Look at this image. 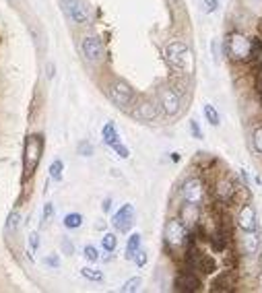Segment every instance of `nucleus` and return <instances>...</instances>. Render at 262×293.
<instances>
[{
	"label": "nucleus",
	"instance_id": "10",
	"mask_svg": "<svg viewBox=\"0 0 262 293\" xmlns=\"http://www.w3.org/2000/svg\"><path fill=\"white\" fill-rule=\"evenodd\" d=\"M182 196H184V203H192V205H203V196H205V188H203V182L198 178H188L182 186Z\"/></svg>",
	"mask_w": 262,
	"mask_h": 293
},
{
	"label": "nucleus",
	"instance_id": "6",
	"mask_svg": "<svg viewBox=\"0 0 262 293\" xmlns=\"http://www.w3.org/2000/svg\"><path fill=\"white\" fill-rule=\"evenodd\" d=\"M80 52H83L87 62L97 64V62H102V60H104L105 50H104V44H102V39H99V37L85 35L83 39H80Z\"/></svg>",
	"mask_w": 262,
	"mask_h": 293
},
{
	"label": "nucleus",
	"instance_id": "33",
	"mask_svg": "<svg viewBox=\"0 0 262 293\" xmlns=\"http://www.w3.org/2000/svg\"><path fill=\"white\" fill-rule=\"evenodd\" d=\"M203 4H205V13H215L219 6V0H203Z\"/></svg>",
	"mask_w": 262,
	"mask_h": 293
},
{
	"label": "nucleus",
	"instance_id": "25",
	"mask_svg": "<svg viewBox=\"0 0 262 293\" xmlns=\"http://www.w3.org/2000/svg\"><path fill=\"white\" fill-rule=\"evenodd\" d=\"M140 277H132V279H128L126 283H124V287H122V293H134V291H138L140 289Z\"/></svg>",
	"mask_w": 262,
	"mask_h": 293
},
{
	"label": "nucleus",
	"instance_id": "17",
	"mask_svg": "<svg viewBox=\"0 0 262 293\" xmlns=\"http://www.w3.org/2000/svg\"><path fill=\"white\" fill-rule=\"evenodd\" d=\"M236 279L231 277V272H221V275L213 281V291H234Z\"/></svg>",
	"mask_w": 262,
	"mask_h": 293
},
{
	"label": "nucleus",
	"instance_id": "20",
	"mask_svg": "<svg viewBox=\"0 0 262 293\" xmlns=\"http://www.w3.org/2000/svg\"><path fill=\"white\" fill-rule=\"evenodd\" d=\"M80 277L87 279V281H93V283H102L104 281V272L97 270L95 266H85V268H80Z\"/></svg>",
	"mask_w": 262,
	"mask_h": 293
},
{
	"label": "nucleus",
	"instance_id": "21",
	"mask_svg": "<svg viewBox=\"0 0 262 293\" xmlns=\"http://www.w3.org/2000/svg\"><path fill=\"white\" fill-rule=\"evenodd\" d=\"M203 112H205V118H207V122H209L210 126H219V124H221V118H219V112L215 109V106L207 104V106L203 107Z\"/></svg>",
	"mask_w": 262,
	"mask_h": 293
},
{
	"label": "nucleus",
	"instance_id": "11",
	"mask_svg": "<svg viewBox=\"0 0 262 293\" xmlns=\"http://www.w3.org/2000/svg\"><path fill=\"white\" fill-rule=\"evenodd\" d=\"M62 4L75 23H85L89 19V6L85 0H62Z\"/></svg>",
	"mask_w": 262,
	"mask_h": 293
},
{
	"label": "nucleus",
	"instance_id": "22",
	"mask_svg": "<svg viewBox=\"0 0 262 293\" xmlns=\"http://www.w3.org/2000/svg\"><path fill=\"white\" fill-rule=\"evenodd\" d=\"M80 225H83V215L80 213H68L64 217V227L66 229H79Z\"/></svg>",
	"mask_w": 262,
	"mask_h": 293
},
{
	"label": "nucleus",
	"instance_id": "13",
	"mask_svg": "<svg viewBox=\"0 0 262 293\" xmlns=\"http://www.w3.org/2000/svg\"><path fill=\"white\" fill-rule=\"evenodd\" d=\"M234 196H236V184L229 178H221L215 186V198L221 205H227L234 200Z\"/></svg>",
	"mask_w": 262,
	"mask_h": 293
},
{
	"label": "nucleus",
	"instance_id": "34",
	"mask_svg": "<svg viewBox=\"0 0 262 293\" xmlns=\"http://www.w3.org/2000/svg\"><path fill=\"white\" fill-rule=\"evenodd\" d=\"M134 262H136V266H145L147 265V252L145 250H138L136 256H134Z\"/></svg>",
	"mask_w": 262,
	"mask_h": 293
},
{
	"label": "nucleus",
	"instance_id": "16",
	"mask_svg": "<svg viewBox=\"0 0 262 293\" xmlns=\"http://www.w3.org/2000/svg\"><path fill=\"white\" fill-rule=\"evenodd\" d=\"M134 116L138 120H143V122H151V120H155L159 116V107L153 104V102H143L138 107H136V112Z\"/></svg>",
	"mask_w": 262,
	"mask_h": 293
},
{
	"label": "nucleus",
	"instance_id": "31",
	"mask_svg": "<svg viewBox=\"0 0 262 293\" xmlns=\"http://www.w3.org/2000/svg\"><path fill=\"white\" fill-rule=\"evenodd\" d=\"M112 149L118 153V157H120V159H128V157H130V151H128L122 143H118V145H116V147H112Z\"/></svg>",
	"mask_w": 262,
	"mask_h": 293
},
{
	"label": "nucleus",
	"instance_id": "35",
	"mask_svg": "<svg viewBox=\"0 0 262 293\" xmlns=\"http://www.w3.org/2000/svg\"><path fill=\"white\" fill-rule=\"evenodd\" d=\"M62 250L66 252V254H73V252H75V244H73V241H70L68 238H64V240H62Z\"/></svg>",
	"mask_w": 262,
	"mask_h": 293
},
{
	"label": "nucleus",
	"instance_id": "18",
	"mask_svg": "<svg viewBox=\"0 0 262 293\" xmlns=\"http://www.w3.org/2000/svg\"><path fill=\"white\" fill-rule=\"evenodd\" d=\"M102 136H104V143L107 147H116L118 143H122L120 140V134H118V130L114 126V122H107L104 128H102Z\"/></svg>",
	"mask_w": 262,
	"mask_h": 293
},
{
	"label": "nucleus",
	"instance_id": "9",
	"mask_svg": "<svg viewBox=\"0 0 262 293\" xmlns=\"http://www.w3.org/2000/svg\"><path fill=\"white\" fill-rule=\"evenodd\" d=\"M112 225L116 231H120V234L130 231V227L134 225V207L130 203L120 207V211H116L114 217H112Z\"/></svg>",
	"mask_w": 262,
	"mask_h": 293
},
{
	"label": "nucleus",
	"instance_id": "4",
	"mask_svg": "<svg viewBox=\"0 0 262 293\" xmlns=\"http://www.w3.org/2000/svg\"><path fill=\"white\" fill-rule=\"evenodd\" d=\"M163 238L169 248H180L188 240V227L182 223V219H169L163 229Z\"/></svg>",
	"mask_w": 262,
	"mask_h": 293
},
{
	"label": "nucleus",
	"instance_id": "12",
	"mask_svg": "<svg viewBox=\"0 0 262 293\" xmlns=\"http://www.w3.org/2000/svg\"><path fill=\"white\" fill-rule=\"evenodd\" d=\"M237 225L241 231H256V209L246 203L237 213Z\"/></svg>",
	"mask_w": 262,
	"mask_h": 293
},
{
	"label": "nucleus",
	"instance_id": "27",
	"mask_svg": "<svg viewBox=\"0 0 262 293\" xmlns=\"http://www.w3.org/2000/svg\"><path fill=\"white\" fill-rule=\"evenodd\" d=\"M252 143H254V149L262 155V126H258L254 130V134H252Z\"/></svg>",
	"mask_w": 262,
	"mask_h": 293
},
{
	"label": "nucleus",
	"instance_id": "3",
	"mask_svg": "<svg viewBox=\"0 0 262 293\" xmlns=\"http://www.w3.org/2000/svg\"><path fill=\"white\" fill-rule=\"evenodd\" d=\"M225 54L236 62H250L252 60V39L241 33H229L225 37Z\"/></svg>",
	"mask_w": 262,
	"mask_h": 293
},
{
	"label": "nucleus",
	"instance_id": "5",
	"mask_svg": "<svg viewBox=\"0 0 262 293\" xmlns=\"http://www.w3.org/2000/svg\"><path fill=\"white\" fill-rule=\"evenodd\" d=\"M107 97L116 107H128L130 104H132L134 93L124 80H114V83L107 87Z\"/></svg>",
	"mask_w": 262,
	"mask_h": 293
},
{
	"label": "nucleus",
	"instance_id": "2",
	"mask_svg": "<svg viewBox=\"0 0 262 293\" xmlns=\"http://www.w3.org/2000/svg\"><path fill=\"white\" fill-rule=\"evenodd\" d=\"M44 153V136L42 134H29L25 138V149H23V182L31 180L35 169L42 161Z\"/></svg>",
	"mask_w": 262,
	"mask_h": 293
},
{
	"label": "nucleus",
	"instance_id": "37",
	"mask_svg": "<svg viewBox=\"0 0 262 293\" xmlns=\"http://www.w3.org/2000/svg\"><path fill=\"white\" fill-rule=\"evenodd\" d=\"M46 265H48V266H56V268H58V266H60V258H58L56 254H54V256H48V258H46Z\"/></svg>",
	"mask_w": 262,
	"mask_h": 293
},
{
	"label": "nucleus",
	"instance_id": "8",
	"mask_svg": "<svg viewBox=\"0 0 262 293\" xmlns=\"http://www.w3.org/2000/svg\"><path fill=\"white\" fill-rule=\"evenodd\" d=\"M174 289L176 291H200L203 289V283L198 279V272L190 270V268H182L176 275V281H174Z\"/></svg>",
	"mask_w": 262,
	"mask_h": 293
},
{
	"label": "nucleus",
	"instance_id": "7",
	"mask_svg": "<svg viewBox=\"0 0 262 293\" xmlns=\"http://www.w3.org/2000/svg\"><path fill=\"white\" fill-rule=\"evenodd\" d=\"M159 104L167 116H176L180 112V106H182V99H180V93L174 87H161L159 89Z\"/></svg>",
	"mask_w": 262,
	"mask_h": 293
},
{
	"label": "nucleus",
	"instance_id": "15",
	"mask_svg": "<svg viewBox=\"0 0 262 293\" xmlns=\"http://www.w3.org/2000/svg\"><path fill=\"white\" fill-rule=\"evenodd\" d=\"M241 248L248 256H256L258 250H260V238L256 231H246V236L241 238Z\"/></svg>",
	"mask_w": 262,
	"mask_h": 293
},
{
	"label": "nucleus",
	"instance_id": "30",
	"mask_svg": "<svg viewBox=\"0 0 262 293\" xmlns=\"http://www.w3.org/2000/svg\"><path fill=\"white\" fill-rule=\"evenodd\" d=\"M85 258H87L89 262L99 260V252H97V248H95V246H87V248H85Z\"/></svg>",
	"mask_w": 262,
	"mask_h": 293
},
{
	"label": "nucleus",
	"instance_id": "23",
	"mask_svg": "<svg viewBox=\"0 0 262 293\" xmlns=\"http://www.w3.org/2000/svg\"><path fill=\"white\" fill-rule=\"evenodd\" d=\"M62 171H64V163L60 159H54L52 163H50V178H52L54 182L62 180Z\"/></svg>",
	"mask_w": 262,
	"mask_h": 293
},
{
	"label": "nucleus",
	"instance_id": "26",
	"mask_svg": "<svg viewBox=\"0 0 262 293\" xmlns=\"http://www.w3.org/2000/svg\"><path fill=\"white\" fill-rule=\"evenodd\" d=\"M19 221H21V213H19V211H13V213L8 215V219H6V231H15L17 225H19Z\"/></svg>",
	"mask_w": 262,
	"mask_h": 293
},
{
	"label": "nucleus",
	"instance_id": "24",
	"mask_svg": "<svg viewBox=\"0 0 262 293\" xmlns=\"http://www.w3.org/2000/svg\"><path fill=\"white\" fill-rule=\"evenodd\" d=\"M116 244H118L116 234H105V236L102 238V246H104L105 252H114V250H116Z\"/></svg>",
	"mask_w": 262,
	"mask_h": 293
},
{
	"label": "nucleus",
	"instance_id": "28",
	"mask_svg": "<svg viewBox=\"0 0 262 293\" xmlns=\"http://www.w3.org/2000/svg\"><path fill=\"white\" fill-rule=\"evenodd\" d=\"M79 155L83 157H91L93 155V145L87 143V140H83V143H79Z\"/></svg>",
	"mask_w": 262,
	"mask_h": 293
},
{
	"label": "nucleus",
	"instance_id": "38",
	"mask_svg": "<svg viewBox=\"0 0 262 293\" xmlns=\"http://www.w3.org/2000/svg\"><path fill=\"white\" fill-rule=\"evenodd\" d=\"M102 209H104V211H107V209H109V198H105V203L102 205Z\"/></svg>",
	"mask_w": 262,
	"mask_h": 293
},
{
	"label": "nucleus",
	"instance_id": "14",
	"mask_svg": "<svg viewBox=\"0 0 262 293\" xmlns=\"http://www.w3.org/2000/svg\"><path fill=\"white\" fill-rule=\"evenodd\" d=\"M180 219L182 223L188 227V229H194L200 221V215H198V205H192V203H184L182 209H180Z\"/></svg>",
	"mask_w": 262,
	"mask_h": 293
},
{
	"label": "nucleus",
	"instance_id": "1",
	"mask_svg": "<svg viewBox=\"0 0 262 293\" xmlns=\"http://www.w3.org/2000/svg\"><path fill=\"white\" fill-rule=\"evenodd\" d=\"M165 58L167 64L180 75H190L194 70V58L190 48L184 42H171L165 46Z\"/></svg>",
	"mask_w": 262,
	"mask_h": 293
},
{
	"label": "nucleus",
	"instance_id": "29",
	"mask_svg": "<svg viewBox=\"0 0 262 293\" xmlns=\"http://www.w3.org/2000/svg\"><path fill=\"white\" fill-rule=\"evenodd\" d=\"M54 213H56L54 205H52V203H46V205H44V225H48V223H50V219L54 217Z\"/></svg>",
	"mask_w": 262,
	"mask_h": 293
},
{
	"label": "nucleus",
	"instance_id": "32",
	"mask_svg": "<svg viewBox=\"0 0 262 293\" xmlns=\"http://www.w3.org/2000/svg\"><path fill=\"white\" fill-rule=\"evenodd\" d=\"M39 248V234L33 231L31 236H29V252H35Z\"/></svg>",
	"mask_w": 262,
	"mask_h": 293
},
{
	"label": "nucleus",
	"instance_id": "36",
	"mask_svg": "<svg viewBox=\"0 0 262 293\" xmlns=\"http://www.w3.org/2000/svg\"><path fill=\"white\" fill-rule=\"evenodd\" d=\"M190 130H192L194 138H203V133H200V128H198V122H196V120H192V122H190Z\"/></svg>",
	"mask_w": 262,
	"mask_h": 293
},
{
	"label": "nucleus",
	"instance_id": "19",
	"mask_svg": "<svg viewBox=\"0 0 262 293\" xmlns=\"http://www.w3.org/2000/svg\"><path fill=\"white\" fill-rule=\"evenodd\" d=\"M138 250H140V234H132L128 238V244H126V258L134 260Z\"/></svg>",
	"mask_w": 262,
	"mask_h": 293
}]
</instances>
